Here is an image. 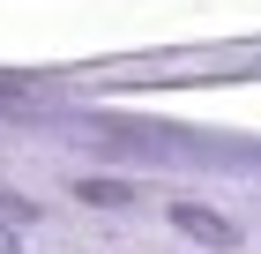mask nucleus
I'll list each match as a JSON object with an SVG mask.
<instances>
[{
	"mask_svg": "<svg viewBox=\"0 0 261 254\" xmlns=\"http://www.w3.org/2000/svg\"><path fill=\"white\" fill-rule=\"evenodd\" d=\"M172 224H179V232L194 239V247H217V254L246 247V239H239V224H231L224 210H209V202H172Z\"/></svg>",
	"mask_w": 261,
	"mask_h": 254,
	"instance_id": "obj_1",
	"label": "nucleus"
},
{
	"mask_svg": "<svg viewBox=\"0 0 261 254\" xmlns=\"http://www.w3.org/2000/svg\"><path fill=\"white\" fill-rule=\"evenodd\" d=\"M75 195H90V202H142L127 179H75Z\"/></svg>",
	"mask_w": 261,
	"mask_h": 254,
	"instance_id": "obj_2",
	"label": "nucleus"
},
{
	"mask_svg": "<svg viewBox=\"0 0 261 254\" xmlns=\"http://www.w3.org/2000/svg\"><path fill=\"white\" fill-rule=\"evenodd\" d=\"M15 247H22V239H15V232H8V224H0V254H15Z\"/></svg>",
	"mask_w": 261,
	"mask_h": 254,
	"instance_id": "obj_3",
	"label": "nucleus"
}]
</instances>
